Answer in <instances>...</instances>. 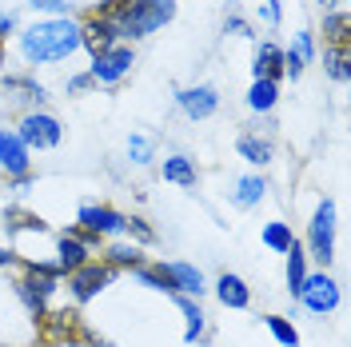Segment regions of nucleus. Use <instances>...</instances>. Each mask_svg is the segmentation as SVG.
I'll list each match as a JSON object with an SVG mask.
<instances>
[{
  "mask_svg": "<svg viewBox=\"0 0 351 347\" xmlns=\"http://www.w3.org/2000/svg\"><path fill=\"white\" fill-rule=\"evenodd\" d=\"M80 48V28L72 21H48L24 32V56L32 64H48V60H64L68 52Z\"/></svg>",
  "mask_w": 351,
  "mask_h": 347,
  "instance_id": "obj_1",
  "label": "nucleus"
},
{
  "mask_svg": "<svg viewBox=\"0 0 351 347\" xmlns=\"http://www.w3.org/2000/svg\"><path fill=\"white\" fill-rule=\"evenodd\" d=\"M176 16V4L172 0H136L128 12H120L116 16V36H148L156 32L164 21H172Z\"/></svg>",
  "mask_w": 351,
  "mask_h": 347,
  "instance_id": "obj_2",
  "label": "nucleus"
},
{
  "mask_svg": "<svg viewBox=\"0 0 351 347\" xmlns=\"http://www.w3.org/2000/svg\"><path fill=\"white\" fill-rule=\"evenodd\" d=\"M16 291H21V300L28 304V311H36V315H44V304H48V296L56 291V267H32V276H24L21 283H16Z\"/></svg>",
  "mask_w": 351,
  "mask_h": 347,
  "instance_id": "obj_3",
  "label": "nucleus"
},
{
  "mask_svg": "<svg viewBox=\"0 0 351 347\" xmlns=\"http://www.w3.org/2000/svg\"><path fill=\"white\" fill-rule=\"evenodd\" d=\"M331 236H335V204L331 200H324L319 208H315V219H311V256L319 263H331Z\"/></svg>",
  "mask_w": 351,
  "mask_h": 347,
  "instance_id": "obj_4",
  "label": "nucleus"
},
{
  "mask_svg": "<svg viewBox=\"0 0 351 347\" xmlns=\"http://www.w3.org/2000/svg\"><path fill=\"white\" fill-rule=\"evenodd\" d=\"M108 280H112V263H80L76 272H68V287H72L76 300H92Z\"/></svg>",
  "mask_w": 351,
  "mask_h": 347,
  "instance_id": "obj_5",
  "label": "nucleus"
},
{
  "mask_svg": "<svg viewBox=\"0 0 351 347\" xmlns=\"http://www.w3.org/2000/svg\"><path fill=\"white\" fill-rule=\"evenodd\" d=\"M300 300H304L311 311H331V307L339 304V283L328 280V276H304V283H300Z\"/></svg>",
  "mask_w": 351,
  "mask_h": 347,
  "instance_id": "obj_6",
  "label": "nucleus"
},
{
  "mask_svg": "<svg viewBox=\"0 0 351 347\" xmlns=\"http://www.w3.org/2000/svg\"><path fill=\"white\" fill-rule=\"evenodd\" d=\"M96 64H92V80H100V84H116L132 64H136V56H132V48H108V52H100V56H92Z\"/></svg>",
  "mask_w": 351,
  "mask_h": 347,
  "instance_id": "obj_7",
  "label": "nucleus"
},
{
  "mask_svg": "<svg viewBox=\"0 0 351 347\" xmlns=\"http://www.w3.org/2000/svg\"><path fill=\"white\" fill-rule=\"evenodd\" d=\"M21 140L28 148H52V144H60V124L52 116H24Z\"/></svg>",
  "mask_w": 351,
  "mask_h": 347,
  "instance_id": "obj_8",
  "label": "nucleus"
},
{
  "mask_svg": "<svg viewBox=\"0 0 351 347\" xmlns=\"http://www.w3.org/2000/svg\"><path fill=\"white\" fill-rule=\"evenodd\" d=\"M0 164L8 176H24L28 172V144H24L16 132L0 128Z\"/></svg>",
  "mask_w": 351,
  "mask_h": 347,
  "instance_id": "obj_9",
  "label": "nucleus"
},
{
  "mask_svg": "<svg viewBox=\"0 0 351 347\" xmlns=\"http://www.w3.org/2000/svg\"><path fill=\"white\" fill-rule=\"evenodd\" d=\"M80 224L88 228V236H108V232L124 228V216L108 204H100V208H80Z\"/></svg>",
  "mask_w": 351,
  "mask_h": 347,
  "instance_id": "obj_10",
  "label": "nucleus"
},
{
  "mask_svg": "<svg viewBox=\"0 0 351 347\" xmlns=\"http://www.w3.org/2000/svg\"><path fill=\"white\" fill-rule=\"evenodd\" d=\"M80 44H88L92 56H100V52L116 48V28H112L108 21H100V16H92V21L80 28Z\"/></svg>",
  "mask_w": 351,
  "mask_h": 347,
  "instance_id": "obj_11",
  "label": "nucleus"
},
{
  "mask_svg": "<svg viewBox=\"0 0 351 347\" xmlns=\"http://www.w3.org/2000/svg\"><path fill=\"white\" fill-rule=\"evenodd\" d=\"M219 104L216 88L199 84V88H188V92H180V108L188 112V116H196V120H204V116H212Z\"/></svg>",
  "mask_w": 351,
  "mask_h": 347,
  "instance_id": "obj_12",
  "label": "nucleus"
},
{
  "mask_svg": "<svg viewBox=\"0 0 351 347\" xmlns=\"http://www.w3.org/2000/svg\"><path fill=\"white\" fill-rule=\"evenodd\" d=\"M164 267V276H168V283H172V291H204V276H199V267H192V263H160Z\"/></svg>",
  "mask_w": 351,
  "mask_h": 347,
  "instance_id": "obj_13",
  "label": "nucleus"
},
{
  "mask_svg": "<svg viewBox=\"0 0 351 347\" xmlns=\"http://www.w3.org/2000/svg\"><path fill=\"white\" fill-rule=\"evenodd\" d=\"M44 320V339H76V327H80V315L76 311H52V315H36Z\"/></svg>",
  "mask_w": 351,
  "mask_h": 347,
  "instance_id": "obj_14",
  "label": "nucleus"
},
{
  "mask_svg": "<svg viewBox=\"0 0 351 347\" xmlns=\"http://www.w3.org/2000/svg\"><path fill=\"white\" fill-rule=\"evenodd\" d=\"M256 80H276V76H280V72H284V52H280V48H276V44H263L260 52H256Z\"/></svg>",
  "mask_w": 351,
  "mask_h": 347,
  "instance_id": "obj_15",
  "label": "nucleus"
},
{
  "mask_svg": "<svg viewBox=\"0 0 351 347\" xmlns=\"http://www.w3.org/2000/svg\"><path fill=\"white\" fill-rule=\"evenodd\" d=\"M80 263H88V248L76 236H60V272H76Z\"/></svg>",
  "mask_w": 351,
  "mask_h": 347,
  "instance_id": "obj_16",
  "label": "nucleus"
},
{
  "mask_svg": "<svg viewBox=\"0 0 351 347\" xmlns=\"http://www.w3.org/2000/svg\"><path fill=\"white\" fill-rule=\"evenodd\" d=\"M216 287H219V300H223L228 307H247V300H252L240 276H219V283H216Z\"/></svg>",
  "mask_w": 351,
  "mask_h": 347,
  "instance_id": "obj_17",
  "label": "nucleus"
},
{
  "mask_svg": "<svg viewBox=\"0 0 351 347\" xmlns=\"http://www.w3.org/2000/svg\"><path fill=\"white\" fill-rule=\"evenodd\" d=\"M164 180H172V184H180V188H196V168H192V160L172 156V160L164 164Z\"/></svg>",
  "mask_w": 351,
  "mask_h": 347,
  "instance_id": "obj_18",
  "label": "nucleus"
},
{
  "mask_svg": "<svg viewBox=\"0 0 351 347\" xmlns=\"http://www.w3.org/2000/svg\"><path fill=\"white\" fill-rule=\"evenodd\" d=\"M284 256H287V287H291V296H300V283H304V276H307V267H304L307 256H304L300 243H291Z\"/></svg>",
  "mask_w": 351,
  "mask_h": 347,
  "instance_id": "obj_19",
  "label": "nucleus"
},
{
  "mask_svg": "<svg viewBox=\"0 0 351 347\" xmlns=\"http://www.w3.org/2000/svg\"><path fill=\"white\" fill-rule=\"evenodd\" d=\"M247 104H252V108L256 112H267L271 108V104H276V80H256V84H252V92H247Z\"/></svg>",
  "mask_w": 351,
  "mask_h": 347,
  "instance_id": "obj_20",
  "label": "nucleus"
},
{
  "mask_svg": "<svg viewBox=\"0 0 351 347\" xmlns=\"http://www.w3.org/2000/svg\"><path fill=\"white\" fill-rule=\"evenodd\" d=\"M348 12H335V16H328L324 21V36H328L331 48H348Z\"/></svg>",
  "mask_w": 351,
  "mask_h": 347,
  "instance_id": "obj_21",
  "label": "nucleus"
},
{
  "mask_svg": "<svg viewBox=\"0 0 351 347\" xmlns=\"http://www.w3.org/2000/svg\"><path fill=\"white\" fill-rule=\"evenodd\" d=\"M263 243L276 248V252H287V248L295 243V236L287 232V224H267V228H263Z\"/></svg>",
  "mask_w": 351,
  "mask_h": 347,
  "instance_id": "obj_22",
  "label": "nucleus"
},
{
  "mask_svg": "<svg viewBox=\"0 0 351 347\" xmlns=\"http://www.w3.org/2000/svg\"><path fill=\"white\" fill-rule=\"evenodd\" d=\"M240 152L247 156L252 164H267V160H271V144H263V140H256V136H243Z\"/></svg>",
  "mask_w": 351,
  "mask_h": 347,
  "instance_id": "obj_23",
  "label": "nucleus"
},
{
  "mask_svg": "<svg viewBox=\"0 0 351 347\" xmlns=\"http://www.w3.org/2000/svg\"><path fill=\"white\" fill-rule=\"evenodd\" d=\"M263 324L271 327V335H276L284 347H300V335H295V327L287 324V320H280V315H267Z\"/></svg>",
  "mask_w": 351,
  "mask_h": 347,
  "instance_id": "obj_24",
  "label": "nucleus"
},
{
  "mask_svg": "<svg viewBox=\"0 0 351 347\" xmlns=\"http://www.w3.org/2000/svg\"><path fill=\"white\" fill-rule=\"evenodd\" d=\"M263 192H267V188H263L260 176H247V180H240V192H236V200H240L243 208H252L256 200H263Z\"/></svg>",
  "mask_w": 351,
  "mask_h": 347,
  "instance_id": "obj_25",
  "label": "nucleus"
},
{
  "mask_svg": "<svg viewBox=\"0 0 351 347\" xmlns=\"http://www.w3.org/2000/svg\"><path fill=\"white\" fill-rule=\"evenodd\" d=\"M328 72L335 80H348L351 68H348V48H328Z\"/></svg>",
  "mask_w": 351,
  "mask_h": 347,
  "instance_id": "obj_26",
  "label": "nucleus"
},
{
  "mask_svg": "<svg viewBox=\"0 0 351 347\" xmlns=\"http://www.w3.org/2000/svg\"><path fill=\"white\" fill-rule=\"evenodd\" d=\"M108 263H116V267H140V263H144V256H140L136 248H112Z\"/></svg>",
  "mask_w": 351,
  "mask_h": 347,
  "instance_id": "obj_27",
  "label": "nucleus"
},
{
  "mask_svg": "<svg viewBox=\"0 0 351 347\" xmlns=\"http://www.w3.org/2000/svg\"><path fill=\"white\" fill-rule=\"evenodd\" d=\"M8 219H12V228H32V232H44V228H48L40 216H28L21 208H8Z\"/></svg>",
  "mask_w": 351,
  "mask_h": 347,
  "instance_id": "obj_28",
  "label": "nucleus"
},
{
  "mask_svg": "<svg viewBox=\"0 0 351 347\" xmlns=\"http://www.w3.org/2000/svg\"><path fill=\"white\" fill-rule=\"evenodd\" d=\"M180 307H184V315H188V339H196L199 331H204V315H199V307L188 304V300H180Z\"/></svg>",
  "mask_w": 351,
  "mask_h": 347,
  "instance_id": "obj_29",
  "label": "nucleus"
},
{
  "mask_svg": "<svg viewBox=\"0 0 351 347\" xmlns=\"http://www.w3.org/2000/svg\"><path fill=\"white\" fill-rule=\"evenodd\" d=\"M284 68L291 76H300V72H304V52H300V48H295V52H284Z\"/></svg>",
  "mask_w": 351,
  "mask_h": 347,
  "instance_id": "obj_30",
  "label": "nucleus"
},
{
  "mask_svg": "<svg viewBox=\"0 0 351 347\" xmlns=\"http://www.w3.org/2000/svg\"><path fill=\"white\" fill-rule=\"evenodd\" d=\"M124 228H132V232H136V236L144 239V243H148V239H152V228H148V224H144V219H128V216H124Z\"/></svg>",
  "mask_w": 351,
  "mask_h": 347,
  "instance_id": "obj_31",
  "label": "nucleus"
},
{
  "mask_svg": "<svg viewBox=\"0 0 351 347\" xmlns=\"http://www.w3.org/2000/svg\"><path fill=\"white\" fill-rule=\"evenodd\" d=\"M32 8H44V12H64L68 8V0H28Z\"/></svg>",
  "mask_w": 351,
  "mask_h": 347,
  "instance_id": "obj_32",
  "label": "nucleus"
},
{
  "mask_svg": "<svg viewBox=\"0 0 351 347\" xmlns=\"http://www.w3.org/2000/svg\"><path fill=\"white\" fill-rule=\"evenodd\" d=\"M128 148H132V160H136V164H144V160H148V140H140V136H136Z\"/></svg>",
  "mask_w": 351,
  "mask_h": 347,
  "instance_id": "obj_33",
  "label": "nucleus"
},
{
  "mask_svg": "<svg viewBox=\"0 0 351 347\" xmlns=\"http://www.w3.org/2000/svg\"><path fill=\"white\" fill-rule=\"evenodd\" d=\"M132 4H136V0H108V4H104V16H120V12H128Z\"/></svg>",
  "mask_w": 351,
  "mask_h": 347,
  "instance_id": "obj_34",
  "label": "nucleus"
},
{
  "mask_svg": "<svg viewBox=\"0 0 351 347\" xmlns=\"http://www.w3.org/2000/svg\"><path fill=\"white\" fill-rule=\"evenodd\" d=\"M8 28H12V16H8V12H0V36H4Z\"/></svg>",
  "mask_w": 351,
  "mask_h": 347,
  "instance_id": "obj_35",
  "label": "nucleus"
},
{
  "mask_svg": "<svg viewBox=\"0 0 351 347\" xmlns=\"http://www.w3.org/2000/svg\"><path fill=\"white\" fill-rule=\"evenodd\" d=\"M8 260H12V256H8V252H0V263H8Z\"/></svg>",
  "mask_w": 351,
  "mask_h": 347,
  "instance_id": "obj_36",
  "label": "nucleus"
},
{
  "mask_svg": "<svg viewBox=\"0 0 351 347\" xmlns=\"http://www.w3.org/2000/svg\"><path fill=\"white\" fill-rule=\"evenodd\" d=\"M319 4H324V8H331V4H339V0H319Z\"/></svg>",
  "mask_w": 351,
  "mask_h": 347,
  "instance_id": "obj_37",
  "label": "nucleus"
}]
</instances>
